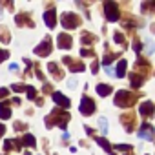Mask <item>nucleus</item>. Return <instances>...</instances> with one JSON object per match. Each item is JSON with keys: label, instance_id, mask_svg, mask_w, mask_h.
<instances>
[{"label": "nucleus", "instance_id": "1", "mask_svg": "<svg viewBox=\"0 0 155 155\" xmlns=\"http://www.w3.org/2000/svg\"><path fill=\"white\" fill-rule=\"evenodd\" d=\"M69 122V113L62 111V110H53L48 117H46V126L51 128V126H60L62 130H66Z\"/></svg>", "mask_w": 155, "mask_h": 155}, {"label": "nucleus", "instance_id": "2", "mask_svg": "<svg viewBox=\"0 0 155 155\" xmlns=\"http://www.w3.org/2000/svg\"><path fill=\"white\" fill-rule=\"evenodd\" d=\"M137 99H139V95H137L135 91L120 90V91H117V95H115V104H117L119 108H130V106H133V104L137 102Z\"/></svg>", "mask_w": 155, "mask_h": 155}, {"label": "nucleus", "instance_id": "3", "mask_svg": "<svg viewBox=\"0 0 155 155\" xmlns=\"http://www.w3.org/2000/svg\"><path fill=\"white\" fill-rule=\"evenodd\" d=\"M104 13H106V18L110 22H117L120 18V13H119V6L115 2H111V0H108V2H104Z\"/></svg>", "mask_w": 155, "mask_h": 155}, {"label": "nucleus", "instance_id": "4", "mask_svg": "<svg viewBox=\"0 0 155 155\" xmlns=\"http://www.w3.org/2000/svg\"><path fill=\"white\" fill-rule=\"evenodd\" d=\"M60 22H62V26L66 28V29H75L77 26L81 24V18H79V15H75V13H64L62 15V18H60Z\"/></svg>", "mask_w": 155, "mask_h": 155}, {"label": "nucleus", "instance_id": "5", "mask_svg": "<svg viewBox=\"0 0 155 155\" xmlns=\"http://www.w3.org/2000/svg\"><path fill=\"white\" fill-rule=\"evenodd\" d=\"M62 62L69 68V71H71V73H79V71H84V69H86V66H84V62H82V60H73L71 57H64V58H62Z\"/></svg>", "mask_w": 155, "mask_h": 155}, {"label": "nucleus", "instance_id": "6", "mask_svg": "<svg viewBox=\"0 0 155 155\" xmlns=\"http://www.w3.org/2000/svg\"><path fill=\"white\" fill-rule=\"evenodd\" d=\"M81 113L82 115H93V111H95V102H93V99H90V97H82V101H81Z\"/></svg>", "mask_w": 155, "mask_h": 155}, {"label": "nucleus", "instance_id": "7", "mask_svg": "<svg viewBox=\"0 0 155 155\" xmlns=\"http://www.w3.org/2000/svg\"><path fill=\"white\" fill-rule=\"evenodd\" d=\"M51 48H53L51 38H49V37H46V38H44V42H42V44H38V46L35 48V53H37L38 57H48V55L51 53Z\"/></svg>", "mask_w": 155, "mask_h": 155}, {"label": "nucleus", "instance_id": "8", "mask_svg": "<svg viewBox=\"0 0 155 155\" xmlns=\"http://www.w3.org/2000/svg\"><path fill=\"white\" fill-rule=\"evenodd\" d=\"M139 137L144 140H153V126L150 122H144L139 130Z\"/></svg>", "mask_w": 155, "mask_h": 155}, {"label": "nucleus", "instance_id": "9", "mask_svg": "<svg viewBox=\"0 0 155 155\" xmlns=\"http://www.w3.org/2000/svg\"><path fill=\"white\" fill-rule=\"evenodd\" d=\"M71 42H73V38H71L68 33H60V35L57 37V44H58L60 49H69V48H71Z\"/></svg>", "mask_w": 155, "mask_h": 155}, {"label": "nucleus", "instance_id": "10", "mask_svg": "<svg viewBox=\"0 0 155 155\" xmlns=\"http://www.w3.org/2000/svg\"><path fill=\"white\" fill-rule=\"evenodd\" d=\"M51 99H53V102H57L60 108H69V99L68 97H64L60 91H55V93H51Z\"/></svg>", "mask_w": 155, "mask_h": 155}, {"label": "nucleus", "instance_id": "11", "mask_svg": "<svg viewBox=\"0 0 155 155\" xmlns=\"http://www.w3.org/2000/svg\"><path fill=\"white\" fill-rule=\"evenodd\" d=\"M153 110H155L153 102H150V101H146V102H140V108H139V111H140V117H151V115H153Z\"/></svg>", "mask_w": 155, "mask_h": 155}, {"label": "nucleus", "instance_id": "12", "mask_svg": "<svg viewBox=\"0 0 155 155\" xmlns=\"http://www.w3.org/2000/svg\"><path fill=\"white\" fill-rule=\"evenodd\" d=\"M15 22H17L18 26H28V28H33V26H35L33 20H31V17H29L28 13H20V15H17V17H15Z\"/></svg>", "mask_w": 155, "mask_h": 155}, {"label": "nucleus", "instance_id": "13", "mask_svg": "<svg viewBox=\"0 0 155 155\" xmlns=\"http://www.w3.org/2000/svg\"><path fill=\"white\" fill-rule=\"evenodd\" d=\"M44 22H46V26H48V28H51V29H53V28L57 26V17H55V9H53V11L49 9V11H46V13H44Z\"/></svg>", "mask_w": 155, "mask_h": 155}, {"label": "nucleus", "instance_id": "14", "mask_svg": "<svg viewBox=\"0 0 155 155\" xmlns=\"http://www.w3.org/2000/svg\"><path fill=\"white\" fill-rule=\"evenodd\" d=\"M48 69L51 71V75L55 77V81H60L62 79V77H64V71L58 68V64H55V62H49L48 64Z\"/></svg>", "mask_w": 155, "mask_h": 155}, {"label": "nucleus", "instance_id": "15", "mask_svg": "<svg viewBox=\"0 0 155 155\" xmlns=\"http://www.w3.org/2000/svg\"><path fill=\"white\" fill-rule=\"evenodd\" d=\"M20 144H22V142L17 140V139H6V142H4V150H6V151H11V150H17V151H18V150L22 148Z\"/></svg>", "mask_w": 155, "mask_h": 155}, {"label": "nucleus", "instance_id": "16", "mask_svg": "<svg viewBox=\"0 0 155 155\" xmlns=\"http://www.w3.org/2000/svg\"><path fill=\"white\" fill-rule=\"evenodd\" d=\"M81 40H82V44H84V46H93V44L97 42V37H95V35H91L90 31H82Z\"/></svg>", "mask_w": 155, "mask_h": 155}, {"label": "nucleus", "instance_id": "17", "mask_svg": "<svg viewBox=\"0 0 155 155\" xmlns=\"http://www.w3.org/2000/svg\"><path fill=\"white\" fill-rule=\"evenodd\" d=\"M122 124L126 126V130L128 131H131L133 130V126H135V115H131V113H128V115H122Z\"/></svg>", "mask_w": 155, "mask_h": 155}, {"label": "nucleus", "instance_id": "18", "mask_svg": "<svg viewBox=\"0 0 155 155\" xmlns=\"http://www.w3.org/2000/svg\"><path fill=\"white\" fill-rule=\"evenodd\" d=\"M95 140H97V144H99V146H102V148H104V151H106V153H110V155H115V153H113V148H111V144H110V142H108L104 137H95Z\"/></svg>", "mask_w": 155, "mask_h": 155}, {"label": "nucleus", "instance_id": "19", "mask_svg": "<svg viewBox=\"0 0 155 155\" xmlns=\"http://www.w3.org/2000/svg\"><path fill=\"white\" fill-rule=\"evenodd\" d=\"M130 81H131V88H140V84L144 82V77H140L139 73H130Z\"/></svg>", "mask_w": 155, "mask_h": 155}, {"label": "nucleus", "instance_id": "20", "mask_svg": "<svg viewBox=\"0 0 155 155\" xmlns=\"http://www.w3.org/2000/svg\"><path fill=\"white\" fill-rule=\"evenodd\" d=\"M126 60H120L119 64H117V69H115V75L119 77V79H124V77H126Z\"/></svg>", "mask_w": 155, "mask_h": 155}, {"label": "nucleus", "instance_id": "21", "mask_svg": "<svg viewBox=\"0 0 155 155\" xmlns=\"http://www.w3.org/2000/svg\"><path fill=\"white\" fill-rule=\"evenodd\" d=\"M20 142L26 144V146H29V148H35V146H37V140H35V137H33L31 133H24V137H22Z\"/></svg>", "mask_w": 155, "mask_h": 155}, {"label": "nucleus", "instance_id": "22", "mask_svg": "<svg viewBox=\"0 0 155 155\" xmlns=\"http://www.w3.org/2000/svg\"><path fill=\"white\" fill-rule=\"evenodd\" d=\"M95 90H97V93H99L101 97H108V95L111 93V88H110L108 84H99Z\"/></svg>", "mask_w": 155, "mask_h": 155}, {"label": "nucleus", "instance_id": "23", "mask_svg": "<svg viewBox=\"0 0 155 155\" xmlns=\"http://www.w3.org/2000/svg\"><path fill=\"white\" fill-rule=\"evenodd\" d=\"M9 117H11L9 106H6L4 102H0V119H9Z\"/></svg>", "mask_w": 155, "mask_h": 155}, {"label": "nucleus", "instance_id": "24", "mask_svg": "<svg viewBox=\"0 0 155 155\" xmlns=\"http://www.w3.org/2000/svg\"><path fill=\"white\" fill-rule=\"evenodd\" d=\"M113 38H115V42H117V44H120V46H126V44H128V42H126V37H124L122 33H119V31L113 35Z\"/></svg>", "mask_w": 155, "mask_h": 155}, {"label": "nucleus", "instance_id": "25", "mask_svg": "<svg viewBox=\"0 0 155 155\" xmlns=\"http://www.w3.org/2000/svg\"><path fill=\"white\" fill-rule=\"evenodd\" d=\"M9 38H11V37H9V33L6 31V28H0V40L8 44V42H9Z\"/></svg>", "mask_w": 155, "mask_h": 155}, {"label": "nucleus", "instance_id": "26", "mask_svg": "<svg viewBox=\"0 0 155 155\" xmlns=\"http://www.w3.org/2000/svg\"><path fill=\"white\" fill-rule=\"evenodd\" d=\"M26 91H28V99H29V101H33V99L37 97V90H35L33 86H26Z\"/></svg>", "mask_w": 155, "mask_h": 155}, {"label": "nucleus", "instance_id": "27", "mask_svg": "<svg viewBox=\"0 0 155 155\" xmlns=\"http://www.w3.org/2000/svg\"><path fill=\"white\" fill-rule=\"evenodd\" d=\"M81 55L82 57H95V51L90 48H81Z\"/></svg>", "mask_w": 155, "mask_h": 155}, {"label": "nucleus", "instance_id": "28", "mask_svg": "<svg viewBox=\"0 0 155 155\" xmlns=\"http://www.w3.org/2000/svg\"><path fill=\"white\" fill-rule=\"evenodd\" d=\"M99 124H101V131H102V133H108V122H106L104 117L99 119Z\"/></svg>", "mask_w": 155, "mask_h": 155}, {"label": "nucleus", "instance_id": "29", "mask_svg": "<svg viewBox=\"0 0 155 155\" xmlns=\"http://www.w3.org/2000/svg\"><path fill=\"white\" fill-rule=\"evenodd\" d=\"M11 90H13L15 93H22V91L26 90V86H24V84H11Z\"/></svg>", "mask_w": 155, "mask_h": 155}, {"label": "nucleus", "instance_id": "30", "mask_svg": "<svg viewBox=\"0 0 155 155\" xmlns=\"http://www.w3.org/2000/svg\"><path fill=\"white\" fill-rule=\"evenodd\" d=\"M115 148H117V150H120V151H128V153L131 151V146H130V144H117Z\"/></svg>", "mask_w": 155, "mask_h": 155}, {"label": "nucleus", "instance_id": "31", "mask_svg": "<svg viewBox=\"0 0 155 155\" xmlns=\"http://www.w3.org/2000/svg\"><path fill=\"white\" fill-rule=\"evenodd\" d=\"M8 57H9V51L8 49H0V62H4Z\"/></svg>", "mask_w": 155, "mask_h": 155}, {"label": "nucleus", "instance_id": "32", "mask_svg": "<svg viewBox=\"0 0 155 155\" xmlns=\"http://www.w3.org/2000/svg\"><path fill=\"white\" fill-rule=\"evenodd\" d=\"M35 75H37V79H38V81H42V82H46V77H44V73H42V71H40L38 68H37V71H35Z\"/></svg>", "mask_w": 155, "mask_h": 155}, {"label": "nucleus", "instance_id": "33", "mask_svg": "<svg viewBox=\"0 0 155 155\" xmlns=\"http://www.w3.org/2000/svg\"><path fill=\"white\" fill-rule=\"evenodd\" d=\"M15 130H18V131H20V130H28V126L22 124V122H15Z\"/></svg>", "mask_w": 155, "mask_h": 155}, {"label": "nucleus", "instance_id": "34", "mask_svg": "<svg viewBox=\"0 0 155 155\" xmlns=\"http://www.w3.org/2000/svg\"><path fill=\"white\" fill-rule=\"evenodd\" d=\"M133 49H135V51H137V53H139V51H140V49H142V44H140V42H139V40H135V44H133Z\"/></svg>", "mask_w": 155, "mask_h": 155}, {"label": "nucleus", "instance_id": "35", "mask_svg": "<svg viewBox=\"0 0 155 155\" xmlns=\"http://www.w3.org/2000/svg\"><path fill=\"white\" fill-rule=\"evenodd\" d=\"M42 90H44V93H53L51 91V84H48V82H44V88Z\"/></svg>", "mask_w": 155, "mask_h": 155}, {"label": "nucleus", "instance_id": "36", "mask_svg": "<svg viewBox=\"0 0 155 155\" xmlns=\"http://www.w3.org/2000/svg\"><path fill=\"white\" fill-rule=\"evenodd\" d=\"M8 93H9V90H8V88H2V90H0V99H4Z\"/></svg>", "mask_w": 155, "mask_h": 155}, {"label": "nucleus", "instance_id": "37", "mask_svg": "<svg viewBox=\"0 0 155 155\" xmlns=\"http://www.w3.org/2000/svg\"><path fill=\"white\" fill-rule=\"evenodd\" d=\"M9 69H11V71H18V64H15V62L9 64Z\"/></svg>", "mask_w": 155, "mask_h": 155}, {"label": "nucleus", "instance_id": "38", "mask_svg": "<svg viewBox=\"0 0 155 155\" xmlns=\"http://www.w3.org/2000/svg\"><path fill=\"white\" fill-rule=\"evenodd\" d=\"M91 71H93V73H97V71H99V64H97V62H93V64H91Z\"/></svg>", "mask_w": 155, "mask_h": 155}, {"label": "nucleus", "instance_id": "39", "mask_svg": "<svg viewBox=\"0 0 155 155\" xmlns=\"http://www.w3.org/2000/svg\"><path fill=\"white\" fill-rule=\"evenodd\" d=\"M4 131H6V126H4V124H0V137L4 135Z\"/></svg>", "mask_w": 155, "mask_h": 155}, {"label": "nucleus", "instance_id": "40", "mask_svg": "<svg viewBox=\"0 0 155 155\" xmlns=\"http://www.w3.org/2000/svg\"><path fill=\"white\" fill-rule=\"evenodd\" d=\"M68 84L73 88V86H77V81H75V79H69V82H68Z\"/></svg>", "mask_w": 155, "mask_h": 155}, {"label": "nucleus", "instance_id": "41", "mask_svg": "<svg viewBox=\"0 0 155 155\" xmlns=\"http://www.w3.org/2000/svg\"><path fill=\"white\" fill-rule=\"evenodd\" d=\"M128 155H131V153H128Z\"/></svg>", "mask_w": 155, "mask_h": 155}, {"label": "nucleus", "instance_id": "42", "mask_svg": "<svg viewBox=\"0 0 155 155\" xmlns=\"http://www.w3.org/2000/svg\"><path fill=\"white\" fill-rule=\"evenodd\" d=\"M0 17H2V15H0Z\"/></svg>", "mask_w": 155, "mask_h": 155}]
</instances>
